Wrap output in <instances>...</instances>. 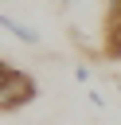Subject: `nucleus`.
<instances>
[{"label":"nucleus","instance_id":"39448f33","mask_svg":"<svg viewBox=\"0 0 121 125\" xmlns=\"http://www.w3.org/2000/svg\"><path fill=\"white\" fill-rule=\"evenodd\" d=\"M74 82H82V86L90 82V66H86V62H78V66H74Z\"/></svg>","mask_w":121,"mask_h":125},{"label":"nucleus","instance_id":"f257e3e1","mask_svg":"<svg viewBox=\"0 0 121 125\" xmlns=\"http://www.w3.org/2000/svg\"><path fill=\"white\" fill-rule=\"evenodd\" d=\"M31 98H35V82L23 70H16L12 62H0V109L12 113L20 105H27Z\"/></svg>","mask_w":121,"mask_h":125},{"label":"nucleus","instance_id":"f03ea898","mask_svg":"<svg viewBox=\"0 0 121 125\" xmlns=\"http://www.w3.org/2000/svg\"><path fill=\"white\" fill-rule=\"evenodd\" d=\"M0 23H4V31H8V35H16V39H20V43H27V47H39V43H43L35 27H27V23H20V20H12L8 12H4V20H0Z\"/></svg>","mask_w":121,"mask_h":125},{"label":"nucleus","instance_id":"20e7f679","mask_svg":"<svg viewBox=\"0 0 121 125\" xmlns=\"http://www.w3.org/2000/svg\"><path fill=\"white\" fill-rule=\"evenodd\" d=\"M86 98H90V105H98V109H105V105H109V98H105L98 86H90V90H86Z\"/></svg>","mask_w":121,"mask_h":125},{"label":"nucleus","instance_id":"7ed1b4c3","mask_svg":"<svg viewBox=\"0 0 121 125\" xmlns=\"http://www.w3.org/2000/svg\"><path fill=\"white\" fill-rule=\"evenodd\" d=\"M101 51L109 59H121V12L105 20V43H101Z\"/></svg>","mask_w":121,"mask_h":125},{"label":"nucleus","instance_id":"423d86ee","mask_svg":"<svg viewBox=\"0 0 121 125\" xmlns=\"http://www.w3.org/2000/svg\"><path fill=\"white\" fill-rule=\"evenodd\" d=\"M117 90H121V74H117Z\"/></svg>","mask_w":121,"mask_h":125}]
</instances>
